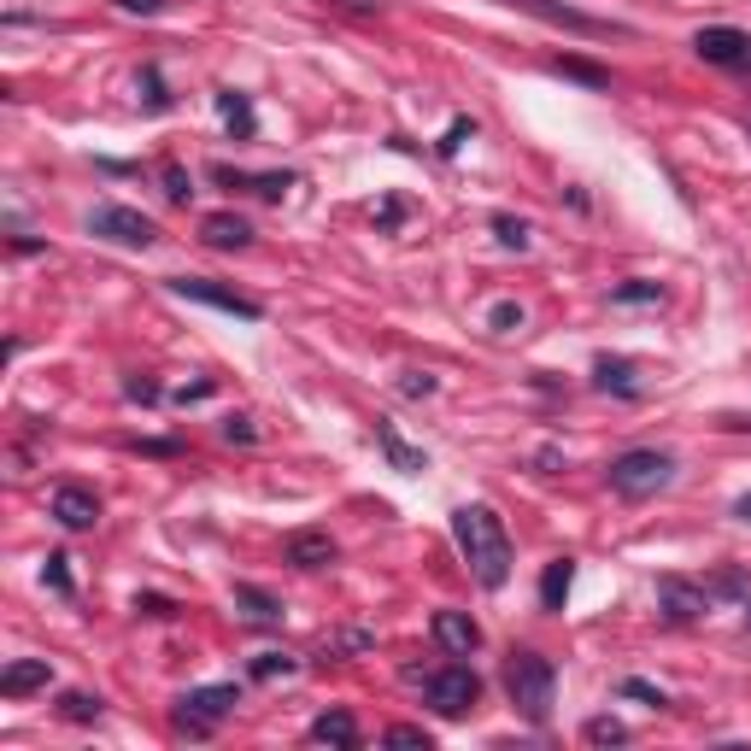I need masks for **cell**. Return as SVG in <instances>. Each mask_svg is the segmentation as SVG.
I'll list each match as a JSON object with an SVG mask.
<instances>
[{
  "label": "cell",
  "mask_w": 751,
  "mask_h": 751,
  "mask_svg": "<svg viewBox=\"0 0 751 751\" xmlns=\"http://www.w3.org/2000/svg\"><path fill=\"white\" fill-rule=\"evenodd\" d=\"M423 698H429L440 716H464V710H475V698H482V675H475L470 663H447V670H435L423 681Z\"/></svg>",
  "instance_id": "cell-5"
},
{
  "label": "cell",
  "mask_w": 751,
  "mask_h": 751,
  "mask_svg": "<svg viewBox=\"0 0 751 751\" xmlns=\"http://www.w3.org/2000/svg\"><path fill=\"white\" fill-rule=\"evenodd\" d=\"M200 235H206V247H247L253 242V229H247V217H235V212H212L206 224H200Z\"/></svg>",
  "instance_id": "cell-17"
},
{
  "label": "cell",
  "mask_w": 751,
  "mask_h": 751,
  "mask_svg": "<svg viewBox=\"0 0 751 751\" xmlns=\"http://www.w3.org/2000/svg\"><path fill=\"white\" fill-rule=\"evenodd\" d=\"M582 740H587V746H623L628 728L617 722V716H593V722L582 728Z\"/></svg>",
  "instance_id": "cell-25"
},
{
  "label": "cell",
  "mask_w": 751,
  "mask_h": 751,
  "mask_svg": "<svg viewBox=\"0 0 751 751\" xmlns=\"http://www.w3.org/2000/svg\"><path fill=\"white\" fill-rule=\"evenodd\" d=\"M493 235H500L505 247H517V253L528 247V224H523V217H505V212H500V217H493Z\"/></svg>",
  "instance_id": "cell-29"
},
{
  "label": "cell",
  "mask_w": 751,
  "mask_h": 751,
  "mask_svg": "<svg viewBox=\"0 0 751 751\" xmlns=\"http://www.w3.org/2000/svg\"><path fill=\"white\" fill-rule=\"evenodd\" d=\"M746 135H751V117H746Z\"/></svg>",
  "instance_id": "cell-44"
},
{
  "label": "cell",
  "mask_w": 751,
  "mask_h": 751,
  "mask_svg": "<svg viewBox=\"0 0 751 751\" xmlns=\"http://www.w3.org/2000/svg\"><path fill=\"white\" fill-rule=\"evenodd\" d=\"M470 135H475V124H470V117H458V124L447 130V142H440V153H447V159H452V153H458V147H464V142H470Z\"/></svg>",
  "instance_id": "cell-36"
},
{
  "label": "cell",
  "mask_w": 751,
  "mask_h": 751,
  "mask_svg": "<svg viewBox=\"0 0 751 751\" xmlns=\"http://www.w3.org/2000/svg\"><path fill=\"white\" fill-rule=\"evenodd\" d=\"M400 394H412V400H429V394H435V375H429V370H405Z\"/></svg>",
  "instance_id": "cell-31"
},
{
  "label": "cell",
  "mask_w": 751,
  "mask_h": 751,
  "mask_svg": "<svg viewBox=\"0 0 751 751\" xmlns=\"http://www.w3.org/2000/svg\"><path fill=\"white\" fill-rule=\"evenodd\" d=\"M253 681H277V675H294V658L288 652H259L253 658V670H247Z\"/></svg>",
  "instance_id": "cell-26"
},
{
  "label": "cell",
  "mask_w": 751,
  "mask_h": 751,
  "mask_svg": "<svg viewBox=\"0 0 751 751\" xmlns=\"http://www.w3.org/2000/svg\"><path fill=\"white\" fill-rule=\"evenodd\" d=\"M235 705H242V687H235V681H217V687H194V693L177 698V728L200 740V733H212Z\"/></svg>",
  "instance_id": "cell-4"
},
{
  "label": "cell",
  "mask_w": 751,
  "mask_h": 751,
  "mask_svg": "<svg viewBox=\"0 0 751 751\" xmlns=\"http://www.w3.org/2000/svg\"><path fill=\"white\" fill-rule=\"evenodd\" d=\"M59 716L65 722H100V698L94 693H59Z\"/></svg>",
  "instance_id": "cell-24"
},
{
  "label": "cell",
  "mask_w": 751,
  "mask_h": 751,
  "mask_svg": "<svg viewBox=\"0 0 751 751\" xmlns=\"http://www.w3.org/2000/svg\"><path fill=\"white\" fill-rule=\"evenodd\" d=\"M505 693H511V705H517L528 722H546V716H552V693H558L552 658H540V652H511V658H505Z\"/></svg>",
  "instance_id": "cell-2"
},
{
  "label": "cell",
  "mask_w": 751,
  "mask_h": 751,
  "mask_svg": "<svg viewBox=\"0 0 751 751\" xmlns=\"http://www.w3.org/2000/svg\"><path fill=\"white\" fill-rule=\"evenodd\" d=\"M89 229L100 235V242H117V247H153V242H159L153 217H142L135 206H94Z\"/></svg>",
  "instance_id": "cell-7"
},
{
  "label": "cell",
  "mask_w": 751,
  "mask_h": 751,
  "mask_svg": "<svg viewBox=\"0 0 751 751\" xmlns=\"http://www.w3.org/2000/svg\"><path fill=\"white\" fill-rule=\"evenodd\" d=\"M117 7H124V12H147V19H153V12L165 7V0H117Z\"/></svg>",
  "instance_id": "cell-42"
},
{
  "label": "cell",
  "mask_w": 751,
  "mask_h": 751,
  "mask_svg": "<svg viewBox=\"0 0 751 751\" xmlns=\"http://www.w3.org/2000/svg\"><path fill=\"white\" fill-rule=\"evenodd\" d=\"M552 71L587 82V89H610V71H599V65H587V59H552Z\"/></svg>",
  "instance_id": "cell-23"
},
{
  "label": "cell",
  "mask_w": 751,
  "mask_h": 751,
  "mask_svg": "<svg viewBox=\"0 0 751 751\" xmlns=\"http://www.w3.org/2000/svg\"><path fill=\"white\" fill-rule=\"evenodd\" d=\"M623 693H628V698H646V705H670V698H663V693L652 687V681H640V675H628V681H623Z\"/></svg>",
  "instance_id": "cell-34"
},
{
  "label": "cell",
  "mask_w": 751,
  "mask_h": 751,
  "mask_svg": "<svg viewBox=\"0 0 751 751\" xmlns=\"http://www.w3.org/2000/svg\"><path fill=\"white\" fill-rule=\"evenodd\" d=\"M54 681V663L47 658H19L0 670V698H24V693H42Z\"/></svg>",
  "instance_id": "cell-13"
},
{
  "label": "cell",
  "mask_w": 751,
  "mask_h": 751,
  "mask_svg": "<svg viewBox=\"0 0 751 751\" xmlns=\"http://www.w3.org/2000/svg\"><path fill=\"white\" fill-rule=\"evenodd\" d=\"M693 54L705 59V65H722V71H751V36H746V30H728V24L698 30Z\"/></svg>",
  "instance_id": "cell-8"
},
{
  "label": "cell",
  "mask_w": 751,
  "mask_h": 751,
  "mask_svg": "<svg viewBox=\"0 0 751 751\" xmlns=\"http://www.w3.org/2000/svg\"><path fill=\"white\" fill-rule=\"evenodd\" d=\"M135 94H142V107H147V112H165V107H170L159 65H142V77H135Z\"/></svg>",
  "instance_id": "cell-22"
},
{
  "label": "cell",
  "mask_w": 751,
  "mask_h": 751,
  "mask_svg": "<svg viewBox=\"0 0 751 751\" xmlns=\"http://www.w3.org/2000/svg\"><path fill=\"white\" fill-rule=\"evenodd\" d=\"M388 746H423L429 751V733L423 728H388Z\"/></svg>",
  "instance_id": "cell-37"
},
{
  "label": "cell",
  "mask_w": 751,
  "mask_h": 751,
  "mask_svg": "<svg viewBox=\"0 0 751 751\" xmlns=\"http://www.w3.org/2000/svg\"><path fill=\"white\" fill-rule=\"evenodd\" d=\"M235 605H247V617L253 623H277L282 617V599H277V593H265V587H235Z\"/></svg>",
  "instance_id": "cell-21"
},
{
  "label": "cell",
  "mask_w": 751,
  "mask_h": 751,
  "mask_svg": "<svg viewBox=\"0 0 751 751\" xmlns=\"http://www.w3.org/2000/svg\"><path fill=\"white\" fill-rule=\"evenodd\" d=\"M59 528H94L100 523V500L89 487H54V500H47Z\"/></svg>",
  "instance_id": "cell-11"
},
{
  "label": "cell",
  "mask_w": 751,
  "mask_h": 751,
  "mask_svg": "<svg viewBox=\"0 0 751 751\" xmlns=\"http://www.w3.org/2000/svg\"><path fill=\"white\" fill-rule=\"evenodd\" d=\"M312 740H317V746H340V751H352V746H358V722H352L347 710H323L317 722H312Z\"/></svg>",
  "instance_id": "cell-19"
},
{
  "label": "cell",
  "mask_w": 751,
  "mask_h": 751,
  "mask_svg": "<svg viewBox=\"0 0 751 751\" xmlns=\"http://www.w3.org/2000/svg\"><path fill=\"white\" fill-rule=\"evenodd\" d=\"M135 610H142V617H177V599H165V593H135Z\"/></svg>",
  "instance_id": "cell-30"
},
{
  "label": "cell",
  "mask_w": 751,
  "mask_h": 751,
  "mask_svg": "<svg viewBox=\"0 0 751 751\" xmlns=\"http://www.w3.org/2000/svg\"><path fill=\"white\" fill-rule=\"evenodd\" d=\"M493 329H500V335H511V329H523V305H511V300H500V305H493Z\"/></svg>",
  "instance_id": "cell-32"
},
{
  "label": "cell",
  "mask_w": 751,
  "mask_h": 751,
  "mask_svg": "<svg viewBox=\"0 0 751 751\" xmlns=\"http://www.w3.org/2000/svg\"><path fill=\"white\" fill-rule=\"evenodd\" d=\"M170 294H177V300H200V305H212V312H229V317H247V323L265 317L259 300L235 294V288H224V282H206V277H170Z\"/></svg>",
  "instance_id": "cell-6"
},
{
  "label": "cell",
  "mask_w": 751,
  "mask_h": 751,
  "mask_svg": "<svg viewBox=\"0 0 751 751\" xmlns=\"http://www.w3.org/2000/svg\"><path fill=\"white\" fill-rule=\"evenodd\" d=\"M570 587H575V558H552V563H546V575H540V605L546 610H563Z\"/></svg>",
  "instance_id": "cell-18"
},
{
  "label": "cell",
  "mask_w": 751,
  "mask_h": 751,
  "mask_svg": "<svg viewBox=\"0 0 751 751\" xmlns=\"http://www.w3.org/2000/svg\"><path fill=\"white\" fill-rule=\"evenodd\" d=\"M165 194H170V200H188V194H194V182H188L182 165H165Z\"/></svg>",
  "instance_id": "cell-33"
},
{
  "label": "cell",
  "mask_w": 751,
  "mask_h": 751,
  "mask_svg": "<svg viewBox=\"0 0 751 751\" xmlns=\"http://www.w3.org/2000/svg\"><path fill=\"white\" fill-rule=\"evenodd\" d=\"M658 599H663V610H670L675 623H693V617H705V610H710V593H698L687 582H658Z\"/></svg>",
  "instance_id": "cell-15"
},
{
  "label": "cell",
  "mask_w": 751,
  "mask_h": 751,
  "mask_svg": "<svg viewBox=\"0 0 751 751\" xmlns=\"http://www.w3.org/2000/svg\"><path fill=\"white\" fill-rule=\"evenodd\" d=\"M733 517H740V523H751V493H746V500H733Z\"/></svg>",
  "instance_id": "cell-43"
},
{
  "label": "cell",
  "mask_w": 751,
  "mask_h": 751,
  "mask_svg": "<svg viewBox=\"0 0 751 751\" xmlns=\"http://www.w3.org/2000/svg\"><path fill=\"white\" fill-rule=\"evenodd\" d=\"M452 540L470 563V575L487 593H500L511 582V535H505V523H500L493 505H458L452 511Z\"/></svg>",
  "instance_id": "cell-1"
},
{
  "label": "cell",
  "mask_w": 751,
  "mask_h": 751,
  "mask_svg": "<svg viewBox=\"0 0 751 751\" xmlns=\"http://www.w3.org/2000/svg\"><path fill=\"white\" fill-rule=\"evenodd\" d=\"M340 552L335 540L323 535V528H294V535L282 540V563H294V570H329Z\"/></svg>",
  "instance_id": "cell-10"
},
{
  "label": "cell",
  "mask_w": 751,
  "mask_h": 751,
  "mask_svg": "<svg viewBox=\"0 0 751 751\" xmlns=\"http://www.w3.org/2000/svg\"><path fill=\"white\" fill-rule=\"evenodd\" d=\"M605 482L623 493V500H652L675 482V458L658 452V447H635V452H617L605 470Z\"/></svg>",
  "instance_id": "cell-3"
},
{
  "label": "cell",
  "mask_w": 751,
  "mask_h": 751,
  "mask_svg": "<svg viewBox=\"0 0 751 751\" xmlns=\"http://www.w3.org/2000/svg\"><path fill=\"white\" fill-rule=\"evenodd\" d=\"M124 394L135 405H159V382H124Z\"/></svg>",
  "instance_id": "cell-38"
},
{
  "label": "cell",
  "mask_w": 751,
  "mask_h": 751,
  "mask_svg": "<svg viewBox=\"0 0 751 751\" xmlns=\"http://www.w3.org/2000/svg\"><path fill=\"white\" fill-rule=\"evenodd\" d=\"M217 112H224V124L242 135V142H253V107H247V94H235V89H217Z\"/></svg>",
  "instance_id": "cell-20"
},
{
  "label": "cell",
  "mask_w": 751,
  "mask_h": 751,
  "mask_svg": "<svg viewBox=\"0 0 751 751\" xmlns=\"http://www.w3.org/2000/svg\"><path fill=\"white\" fill-rule=\"evenodd\" d=\"M206 394H212V382H206V375H200V382H188V388H182V394H177V400L188 405V400H206Z\"/></svg>",
  "instance_id": "cell-40"
},
{
  "label": "cell",
  "mask_w": 751,
  "mask_h": 751,
  "mask_svg": "<svg viewBox=\"0 0 751 751\" xmlns=\"http://www.w3.org/2000/svg\"><path fill=\"white\" fill-rule=\"evenodd\" d=\"M400 217H405V212H400V200H388V206H382V217H375V224H382V229H400Z\"/></svg>",
  "instance_id": "cell-41"
},
{
  "label": "cell",
  "mask_w": 751,
  "mask_h": 751,
  "mask_svg": "<svg viewBox=\"0 0 751 751\" xmlns=\"http://www.w3.org/2000/svg\"><path fill=\"white\" fill-rule=\"evenodd\" d=\"M224 440H242V447H253V440H259V429H253V417H224Z\"/></svg>",
  "instance_id": "cell-35"
},
{
  "label": "cell",
  "mask_w": 751,
  "mask_h": 751,
  "mask_svg": "<svg viewBox=\"0 0 751 751\" xmlns=\"http://www.w3.org/2000/svg\"><path fill=\"white\" fill-rule=\"evenodd\" d=\"M375 447H382V452H388V464H394L400 475H423V470H429V452H417V447H405V440H400V429H394V423H375Z\"/></svg>",
  "instance_id": "cell-14"
},
{
  "label": "cell",
  "mask_w": 751,
  "mask_h": 751,
  "mask_svg": "<svg viewBox=\"0 0 751 751\" xmlns=\"http://www.w3.org/2000/svg\"><path fill=\"white\" fill-rule=\"evenodd\" d=\"M610 300H617V305H652V300H663V288L658 282H623Z\"/></svg>",
  "instance_id": "cell-27"
},
{
  "label": "cell",
  "mask_w": 751,
  "mask_h": 751,
  "mask_svg": "<svg viewBox=\"0 0 751 751\" xmlns=\"http://www.w3.org/2000/svg\"><path fill=\"white\" fill-rule=\"evenodd\" d=\"M429 635H435V646H440V652H452V658H470L475 646H482V623H475L470 610H435Z\"/></svg>",
  "instance_id": "cell-9"
},
{
  "label": "cell",
  "mask_w": 751,
  "mask_h": 751,
  "mask_svg": "<svg viewBox=\"0 0 751 751\" xmlns=\"http://www.w3.org/2000/svg\"><path fill=\"white\" fill-rule=\"evenodd\" d=\"M635 375H640L635 358H599V365H593V388H605V394H628V400H635V394H640V382H635Z\"/></svg>",
  "instance_id": "cell-16"
},
{
  "label": "cell",
  "mask_w": 751,
  "mask_h": 751,
  "mask_svg": "<svg viewBox=\"0 0 751 751\" xmlns=\"http://www.w3.org/2000/svg\"><path fill=\"white\" fill-rule=\"evenodd\" d=\"M65 563H71V558H65V552H54V558L42 563V582L54 587V593H65V599H71V570H65Z\"/></svg>",
  "instance_id": "cell-28"
},
{
  "label": "cell",
  "mask_w": 751,
  "mask_h": 751,
  "mask_svg": "<svg viewBox=\"0 0 751 751\" xmlns=\"http://www.w3.org/2000/svg\"><path fill=\"white\" fill-rule=\"evenodd\" d=\"M212 182L247 188V194H259V200H282L288 188H294V177H288V170H265V177H253V170H229V165H212Z\"/></svg>",
  "instance_id": "cell-12"
},
{
  "label": "cell",
  "mask_w": 751,
  "mask_h": 751,
  "mask_svg": "<svg viewBox=\"0 0 751 751\" xmlns=\"http://www.w3.org/2000/svg\"><path fill=\"white\" fill-rule=\"evenodd\" d=\"M329 7H347V12H365L370 19V12H382V0H329Z\"/></svg>",
  "instance_id": "cell-39"
}]
</instances>
